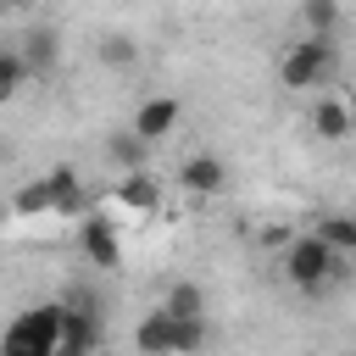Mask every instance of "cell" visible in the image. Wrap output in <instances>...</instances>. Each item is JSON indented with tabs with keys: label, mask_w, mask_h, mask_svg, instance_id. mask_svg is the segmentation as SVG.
I'll return each mask as SVG.
<instances>
[{
	"label": "cell",
	"mask_w": 356,
	"mask_h": 356,
	"mask_svg": "<svg viewBox=\"0 0 356 356\" xmlns=\"http://www.w3.org/2000/svg\"><path fill=\"white\" fill-rule=\"evenodd\" d=\"M334 67H339L334 39H312V33H300V39H289V44L278 50V83H284V89H300V95L328 89Z\"/></svg>",
	"instance_id": "6da1fadb"
},
{
	"label": "cell",
	"mask_w": 356,
	"mask_h": 356,
	"mask_svg": "<svg viewBox=\"0 0 356 356\" xmlns=\"http://www.w3.org/2000/svg\"><path fill=\"white\" fill-rule=\"evenodd\" d=\"M278 267H284V278H289V289H300V295H317V289H328L334 278H339V256H334V245L312 228V234H295L284 250H278Z\"/></svg>",
	"instance_id": "7a4b0ae2"
},
{
	"label": "cell",
	"mask_w": 356,
	"mask_h": 356,
	"mask_svg": "<svg viewBox=\"0 0 356 356\" xmlns=\"http://www.w3.org/2000/svg\"><path fill=\"white\" fill-rule=\"evenodd\" d=\"M61 328L67 306H28L0 334V356H61Z\"/></svg>",
	"instance_id": "3957f363"
},
{
	"label": "cell",
	"mask_w": 356,
	"mask_h": 356,
	"mask_svg": "<svg viewBox=\"0 0 356 356\" xmlns=\"http://www.w3.org/2000/svg\"><path fill=\"white\" fill-rule=\"evenodd\" d=\"M178 122H184V100H178V95H145V100L134 106L128 134H134L139 145H161L167 134H178Z\"/></svg>",
	"instance_id": "277c9868"
},
{
	"label": "cell",
	"mask_w": 356,
	"mask_h": 356,
	"mask_svg": "<svg viewBox=\"0 0 356 356\" xmlns=\"http://www.w3.org/2000/svg\"><path fill=\"white\" fill-rule=\"evenodd\" d=\"M306 128H312V139H323V145H345V139L356 134V111H350L345 95L317 89L312 106H306Z\"/></svg>",
	"instance_id": "5b68a950"
},
{
	"label": "cell",
	"mask_w": 356,
	"mask_h": 356,
	"mask_svg": "<svg viewBox=\"0 0 356 356\" xmlns=\"http://www.w3.org/2000/svg\"><path fill=\"white\" fill-rule=\"evenodd\" d=\"M222 184H228V161H222L217 150H195V156L178 161V189H184V195L211 200V195H222Z\"/></svg>",
	"instance_id": "8992f818"
},
{
	"label": "cell",
	"mask_w": 356,
	"mask_h": 356,
	"mask_svg": "<svg viewBox=\"0 0 356 356\" xmlns=\"http://www.w3.org/2000/svg\"><path fill=\"white\" fill-rule=\"evenodd\" d=\"M111 206L128 211L134 222H150V217L161 211V184H156L150 172H117V184H111Z\"/></svg>",
	"instance_id": "52a82bcc"
},
{
	"label": "cell",
	"mask_w": 356,
	"mask_h": 356,
	"mask_svg": "<svg viewBox=\"0 0 356 356\" xmlns=\"http://www.w3.org/2000/svg\"><path fill=\"white\" fill-rule=\"evenodd\" d=\"M134 350L139 356H178V317L167 306H150L134 328Z\"/></svg>",
	"instance_id": "ba28073f"
},
{
	"label": "cell",
	"mask_w": 356,
	"mask_h": 356,
	"mask_svg": "<svg viewBox=\"0 0 356 356\" xmlns=\"http://www.w3.org/2000/svg\"><path fill=\"white\" fill-rule=\"evenodd\" d=\"M78 245H83L89 267H117V261H122V245H117V234H111V222H106V217L78 222Z\"/></svg>",
	"instance_id": "9c48e42d"
},
{
	"label": "cell",
	"mask_w": 356,
	"mask_h": 356,
	"mask_svg": "<svg viewBox=\"0 0 356 356\" xmlns=\"http://www.w3.org/2000/svg\"><path fill=\"white\" fill-rule=\"evenodd\" d=\"M95 345H100V317H95V306H67L61 356H89Z\"/></svg>",
	"instance_id": "30bf717a"
},
{
	"label": "cell",
	"mask_w": 356,
	"mask_h": 356,
	"mask_svg": "<svg viewBox=\"0 0 356 356\" xmlns=\"http://www.w3.org/2000/svg\"><path fill=\"white\" fill-rule=\"evenodd\" d=\"M44 184H50L56 217H78V211H83V184H78V172H72V167H50V172H44Z\"/></svg>",
	"instance_id": "8fae6325"
},
{
	"label": "cell",
	"mask_w": 356,
	"mask_h": 356,
	"mask_svg": "<svg viewBox=\"0 0 356 356\" xmlns=\"http://www.w3.org/2000/svg\"><path fill=\"white\" fill-rule=\"evenodd\" d=\"M33 78V67H28V56L17 50V44H0V106H11L17 95H22V83Z\"/></svg>",
	"instance_id": "7c38bea8"
},
{
	"label": "cell",
	"mask_w": 356,
	"mask_h": 356,
	"mask_svg": "<svg viewBox=\"0 0 356 356\" xmlns=\"http://www.w3.org/2000/svg\"><path fill=\"white\" fill-rule=\"evenodd\" d=\"M161 306H167L172 317H206V289H200L195 278H178V284L161 295Z\"/></svg>",
	"instance_id": "4fadbf2b"
},
{
	"label": "cell",
	"mask_w": 356,
	"mask_h": 356,
	"mask_svg": "<svg viewBox=\"0 0 356 356\" xmlns=\"http://www.w3.org/2000/svg\"><path fill=\"white\" fill-rule=\"evenodd\" d=\"M300 28L312 39H334L339 28V0H300Z\"/></svg>",
	"instance_id": "5bb4252c"
},
{
	"label": "cell",
	"mask_w": 356,
	"mask_h": 356,
	"mask_svg": "<svg viewBox=\"0 0 356 356\" xmlns=\"http://www.w3.org/2000/svg\"><path fill=\"white\" fill-rule=\"evenodd\" d=\"M11 211H17V217H56V200H50V184H44V178H33V184H22V189L11 195Z\"/></svg>",
	"instance_id": "9a60e30c"
},
{
	"label": "cell",
	"mask_w": 356,
	"mask_h": 356,
	"mask_svg": "<svg viewBox=\"0 0 356 356\" xmlns=\"http://www.w3.org/2000/svg\"><path fill=\"white\" fill-rule=\"evenodd\" d=\"M317 234H323V239L334 245V256H339V261H356V222H350L345 211L323 217V222H317Z\"/></svg>",
	"instance_id": "2e32d148"
},
{
	"label": "cell",
	"mask_w": 356,
	"mask_h": 356,
	"mask_svg": "<svg viewBox=\"0 0 356 356\" xmlns=\"http://www.w3.org/2000/svg\"><path fill=\"white\" fill-rule=\"evenodd\" d=\"M145 150H150V145H139V139H134L128 128L106 139V156L117 161V172H145Z\"/></svg>",
	"instance_id": "e0dca14e"
},
{
	"label": "cell",
	"mask_w": 356,
	"mask_h": 356,
	"mask_svg": "<svg viewBox=\"0 0 356 356\" xmlns=\"http://www.w3.org/2000/svg\"><path fill=\"white\" fill-rule=\"evenodd\" d=\"M100 61H106V67H139V44H134L128 33H106V39H100Z\"/></svg>",
	"instance_id": "ac0fdd59"
},
{
	"label": "cell",
	"mask_w": 356,
	"mask_h": 356,
	"mask_svg": "<svg viewBox=\"0 0 356 356\" xmlns=\"http://www.w3.org/2000/svg\"><path fill=\"white\" fill-rule=\"evenodd\" d=\"M22 44H28L22 56H28V67H33V72H44V67L56 61V33H50V28H33Z\"/></svg>",
	"instance_id": "d6986e66"
},
{
	"label": "cell",
	"mask_w": 356,
	"mask_h": 356,
	"mask_svg": "<svg viewBox=\"0 0 356 356\" xmlns=\"http://www.w3.org/2000/svg\"><path fill=\"white\" fill-rule=\"evenodd\" d=\"M256 239H261V245H273V250H284V245L295 239V228H284V222H267V228H261Z\"/></svg>",
	"instance_id": "ffe728a7"
},
{
	"label": "cell",
	"mask_w": 356,
	"mask_h": 356,
	"mask_svg": "<svg viewBox=\"0 0 356 356\" xmlns=\"http://www.w3.org/2000/svg\"><path fill=\"white\" fill-rule=\"evenodd\" d=\"M345 217H350V222H356V200H350V211H345Z\"/></svg>",
	"instance_id": "44dd1931"
}]
</instances>
